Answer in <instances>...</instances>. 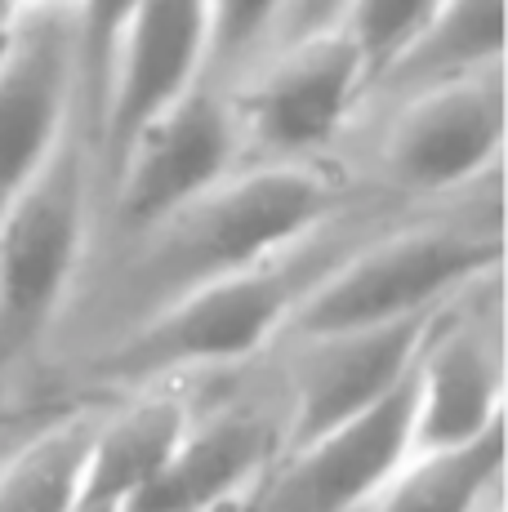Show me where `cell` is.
<instances>
[{
  "label": "cell",
  "mask_w": 508,
  "mask_h": 512,
  "mask_svg": "<svg viewBox=\"0 0 508 512\" xmlns=\"http://www.w3.org/2000/svg\"><path fill=\"white\" fill-rule=\"evenodd\" d=\"M23 14H76V0H18Z\"/></svg>",
  "instance_id": "cell-24"
},
{
  "label": "cell",
  "mask_w": 508,
  "mask_h": 512,
  "mask_svg": "<svg viewBox=\"0 0 508 512\" xmlns=\"http://www.w3.org/2000/svg\"><path fill=\"white\" fill-rule=\"evenodd\" d=\"M410 374L375 406L326 428L321 437L281 450L268 468L259 512H361L410 459Z\"/></svg>",
  "instance_id": "cell-10"
},
{
  "label": "cell",
  "mask_w": 508,
  "mask_h": 512,
  "mask_svg": "<svg viewBox=\"0 0 508 512\" xmlns=\"http://www.w3.org/2000/svg\"><path fill=\"white\" fill-rule=\"evenodd\" d=\"M504 67L397 98L379 161L402 192H455L500 165Z\"/></svg>",
  "instance_id": "cell-8"
},
{
  "label": "cell",
  "mask_w": 508,
  "mask_h": 512,
  "mask_svg": "<svg viewBox=\"0 0 508 512\" xmlns=\"http://www.w3.org/2000/svg\"><path fill=\"white\" fill-rule=\"evenodd\" d=\"M286 450V423L263 406L188 415L179 441L125 512H214L250 490Z\"/></svg>",
  "instance_id": "cell-12"
},
{
  "label": "cell",
  "mask_w": 508,
  "mask_h": 512,
  "mask_svg": "<svg viewBox=\"0 0 508 512\" xmlns=\"http://www.w3.org/2000/svg\"><path fill=\"white\" fill-rule=\"evenodd\" d=\"M491 67H504V0H437V9L406 36L370 85L406 98Z\"/></svg>",
  "instance_id": "cell-15"
},
{
  "label": "cell",
  "mask_w": 508,
  "mask_h": 512,
  "mask_svg": "<svg viewBox=\"0 0 508 512\" xmlns=\"http://www.w3.org/2000/svg\"><path fill=\"white\" fill-rule=\"evenodd\" d=\"M437 9V0H344L335 23L348 27V36L361 45L370 63V81L375 72L406 45V36Z\"/></svg>",
  "instance_id": "cell-19"
},
{
  "label": "cell",
  "mask_w": 508,
  "mask_h": 512,
  "mask_svg": "<svg viewBox=\"0 0 508 512\" xmlns=\"http://www.w3.org/2000/svg\"><path fill=\"white\" fill-rule=\"evenodd\" d=\"M139 0H76V63H81V134L90 143L94 116H99V98L107 81V63H112V45L121 36L125 18L134 14Z\"/></svg>",
  "instance_id": "cell-18"
},
{
  "label": "cell",
  "mask_w": 508,
  "mask_h": 512,
  "mask_svg": "<svg viewBox=\"0 0 508 512\" xmlns=\"http://www.w3.org/2000/svg\"><path fill=\"white\" fill-rule=\"evenodd\" d=\"M504 472V423L451 450L410 455L384 490L361 512H477L500 486Z\"/></svg>",
  "instance_id": "cell-16"
},
{
  "label": "cell",
  "mask_w": 508,
  "mask_h": 512,
  "mask_svg": "<svg viewBox=\"0 0 508 512\" xmlns=\"http://www.w3.org/2000/svg\"><path fill=\"white\" fill-rule=\"evenodd\" d=\"M94 152L81 125L0 214V357L58 312L90 232Z\"/></svg>",
  "instance_id": "cell-4"
},
{
  "label": "cell",
  "mask_w": 508,
  "mask_h": 512,
  "mask_svg": "<svg viewBox=\"0 0 508 512\" xmlns=\"http://www.w3.org/2000/svg\"><path fill=\"white\" fill-rule=\"evenodd\" d=\"M353 210L344 183L312 161H263L232 170L148 232L134 236L121 299L130 326L205 281L246 272L290 250L321 223Z\"/></svg>",
  "instance_id": "cell-1"
},
{
  "label": "cell",
  "mask_w": 508,
  "mask_h": 512,
  "mask_svg": "<svg viewBox=\"0 0 508 512\" xmlns=\"http://www.w3.org/2000/svg\"><path fill=\"white\" fill-rule=\"evenodd\" d=\"M437 312L428 317L388 321L370 330H339V334H312V339H290L295 357L286 370V450L299 441L321 437L326 428L353 419L357 410L375 406L379 397L397 388L424 348Z\"/></svg>",
  "instance_id": "cell-11"
},
{
  "label": "cell",
  "mask_w": 508,
  "mask_h": 512,
  "mask_svg": "<svg viewBox=\"0 0 508 512\" xmlns=\"http://www.w3.org/2000/svg\"><path fill=\"white\" fill-rule=\"evenodd\" d=\"M370 90V63L344 23L281 36L277 54L254 67L237 94L241 139L263 161H312L335 143L357 98Z\"/></svg>",
  "instance_id": "cell-5"
},
{
  "label": "cell",
  "mask_w": 508,
  "mask_h": 512,
  "mask_svg": "<svg viewBox=\"0 0 508 512\" xmlns=\"http://www.w3.org/2000/svg\"><path fill=\"white\" fill-rule=\"evenodd\" d=\"M339 5H344V0H290L286 18H281V27H277V36H295V32H308V27L335 23Z\"/></svg>",
  "instance_id": "cell-21"
},
{
  "label": "cell",
  "mask_w": 508,
  "mask_h": 512,
  "mask_svg": "<svg viewBox=\"0 0 508 512\" xmlns=\"http://www.w3.org/2000/svg\"><path fill=\"white\" fill-rule=\"evenodd\" d=\"M415 415H410V455L451 450L504 423L500 352L473 326L433 321L410 370Z\"/></svg>",
  "instance_id": "cell-13"
},
{
  "label": "cell",
  "mask_w": 508,
  "mask_h": 512,
  "mask_svg": "<svg viewBox=\"0 0 508 512\" xmlns=\"http://www.w3.org/2000/svg\"><path fill=\"white\" fill-rule=\"evenodd\" d=\"M290 0H210V72L237 67L281 27Z\"/></svg>",
  "instance_id": "cell-20"
},
{
  "label": "cell",
  "mask_w": 508,
  "mask_h": 512,
  "mask_svg": "<svg viewBox=\"0 0 508 512\" xmlns=\"http://www.w3.org/2000/svg\"><path fill=\"white\" fill-rule=\"evenodd\" d=\"M18 23H23V5L18 0H0V58H5L9 41H14Z\"/></svg>",
  "instance_id": "cell-22"
},
{
  "label": "cell",
  "mask_w": 508,
  "mask_h": 512,
  "mask_svg": "<svg viewBox=\"0 0 508 512\" xmlns=\"http://www.w3.org/2000/svg\"><path fill=\"white\" fill-rule=\"evenodd\" d=\"M210 72V0H139L112 45L99 116L90 130L94 170H116L148 121Z\"/></svg>",
  "instance_id": "cell-7"
},
{
  "label": "cell",
  "mask_w": 508,
  "mask_h": 512,
  "mask_svg": "<svg viewBox=\"0 0 508 512\" xmlns=\"http://www.w3.org/2000/svg\"><path fill=\"white\" fill-rule=\"evenodd\" d=\"M32 428H36V419H9V423H0V459H5L9 450H14Z\"/></svg>",
  "instance_id": "cell-23"
},
{
  "label": "cell",
  "mask_w": 508,
  "mask_h": 512,
  "mask_svg": "<svg viewBox=\"0 0 508 512\" xmlns=\"http://www.w3.org/2000/svg\"><path fill=\"white\" fill-rule=\"evenodd\" d=\"M81 125L72 14H23L0 58V214Z\"/></svg>",
  "instance_id": "cell-9"
},
{
  "label": "cell",
  "mask_w": 508,
  "mask_h": 512,
  "mask_svg": "<svg viewBox=\"0 0 508 512\" xmlns=\"http://www.w3.org/2000/svg\"><path fill=\"white\" fill-rule=\"evenodd\" d=\"M504 263L500 223H424L379 228L295 308L286 339L370 330L388 321L428 317L464 285L495 277Z\"/></svg>",
  "instance_id": "cell-3"
},
{
  "label": "cell",
  "mask_w": 508,
  "mask_h": 512,
  "mask_svg": "<svg viewBox=\"0 0 508 512\" xmlns=\"http://www.w3.org/2000/svg\"><path fill=\"white\" fill-rule=\"evenodd\" d=\"M99 410L36 423L0 459V512H72Z\"/></svg>",
  "instance_id": "cell-17"
},
{
  "label": "cell",
  "mask_w": 508,
  "mask_h": 512,
  "mask_svg": "<svg viewBox=\"0 0 508 512\" xmlns=\"http://www.w3.org/2000/svg\"><path fill=\"white\" fill-rule=\"evenodd\" d=\"M370 232H379V223H366L353 210H344L339 219L321 223L317 232H308L290 250L272 254L246 272H232V277L205 281L197 290L179 294L165 308L134 321L116 339V348H107L94 361V374L103 383H139L143 388V383L170 379V374L246 361L263 343L286 334L299 303Z\"/></svg>",
  "instance_id": "cell-2"
},
{
  "label": "cell",
  "mask_w": 508,
  "mask_h": 512,
  "mask_svg": "<svg viewBox=\"0 0 508 512\" xmlns=\"http://www.w3.org/2000/svg\"><path fill=\"white\" fill-rule=\"evenodd\" d=\"M192 410L174 392H148L134 406L116 410V415H99V428L90 437L81 464V481H76L72 512H125L134 504L170 446L179 441L183 423Z\"/></svg>",
  "instance_id": "cell-14"
},
{
  "label": "cell",
  "mask_w": 508,
  "mask_h": 512,
  "mask_svg": "<svg viewBox=\"0 0 508 512\" xmlns=\"http://www.w3.org/2000/svg\"><path fill=\"white\" fill-rule=\"evenodd\" d=\"M241 152H246V139H241L232 98L201 81L134 134L103 187L121 228L139 236L179 205H188L192 196L228 179Z\"/></svg>",
  "instance_id": "cell-6"
}]
</instances>
